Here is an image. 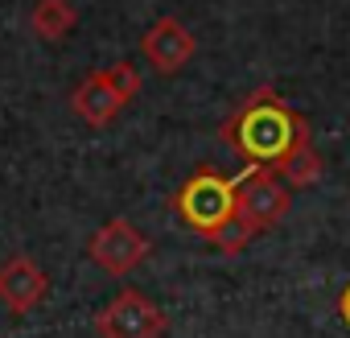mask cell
I'll return each instance as SVG.
<instances>
[{"label": "cell", "instance_id": "6da1fadb", "mask_svg": "<svg viewBox=\"0 0 350 338\" xmlns=\"http://www.w3.org/2000/svg\"><path fill=\"white\" fill-rule=\"evenodd\" d=\"M309 120L288 107L272 87L252 91L223 124V140L247 161V165H268L276 169L301 140H309Z\"/></svg>", "mask_w": 350, "mask_h": 338}, {"label": "cell", "instance_id": "7a4b0ae2", "mask_svg": "<svg viewBox=\"0 0 350 338\" xmlns=\"http://www.w3.org/2000/svg\"><path fill=\"white\" fill-rule=\"evenodd\" d=\"M235 186L239 178H223L219 169L198 165L173 194V215H178L182 227L215 244L235 223Z\"/></svg>", "mask_w": 350, "mask_h": 338}, {"label": "cell", "instance_id": "3957f363", "mask_svg": "<svg viewBox=\"0 0 350 338\" xmlns=\"http://www.w3.org/2000/svg\"><path fill=\"white\" fill-rule=\"evenodd\" d=\"M293 211V190L280 182L276 169L268 165H247L239 174V186H235V219L260 235L276 223H284V215Z\"/></svg>", "mask_w": 350, "mask_h": 338}, {"label": "cell", "instance_id": "277c9868", "mask_svg": "<svg viewBox=\"0 0 350 338\" xmlns=\"http://www.w3.org/2000/svg\"><path fill=\"white\" fill-rule=\"evenodd\" d=\"M95 330H99V338H165L169 317L140 289H120L95 313Z\"/></svg>", "mask_w": 350, "mask_h": 338}, {"label": "cell", "instance_id": "5b68a950", "mask_svg": "<svg viewBox=\"0 0 350 338\" xmlns=\"http://www.w3.org/2000/svg\"><path fill=\"white\" fill-rule=\"evenodd\" d=\"M87 256H91L103 272H111V276H128V272H136V268L144 264V256H148V239H144L128 219H107V223L87 239Z\"/></svg>", "mask_w": 350, "mask_h": 338}, {"label": "cell", "instance_id": "8992f818", "mask_svg": "<svg viewBox=\"0 0 350 338\" xmlns=\"http://www.w3.org/2000/svg\"><path fill=\"white\" fill-rule=\"evenodd\" d=\"M194 50H198V38H194L178 17L152 21V25L144 29V38H140V54H144V62H148L157 75H178V70L194 58Z\"/></svg>", "mask_w": 350, "mask_h": 338}, {"label": "cell", "instance_id": "52a82bcc", "mask_svg": "<svg viewBox=\"0 0 350 338\" xmlns=\"http://www.w3.org/2000/svg\"><path fill=\"white\" fill-rule=\"evenodd\" d=\"M46 289H50V276L33 256H9L0 264V301L13 313H29L33 305H42Z\"/></svg>", "mask_w": 350, "mask_h": 338}, {"label": "cell", "instance_id": "ba28073f", "mask_svg": "<svg viewBox=\"0 0 350 338\" xmlns=\"http://www.w3.org/2000/svg\"><path fill=\"white\" fill-rule=\"evenodd\" d=\"M124 107H128V99H124L120 87L107 79V70H91V75L75 87V95H70V112H75L87 128H107Z\"/></svg>", "mask_w": 350, "mask_h": 338}, {"label": "cell", "instance_id": "9c48e42d", "mask_svg": "<svg viewBox=\"0 0 350 338\" xmlns=\"http://www.w3.org/2000/svg\"><path fill=\"white\" fill-rule=\"evenodd\" d=\"M75 25H79V9L70 0H38L29 9V29L42 42H62L75 34Z\"/></svg>", "mask_w": 350, "mask_h": 338}, {"label": "cell", "instance_id": "30bf717a", "mask_svg": "<svg viewBox=\"0 0 350 338\" xmlns=\"http://www.w3.org/2000/svg\"><path fill=\"white\" fill-rule=\"evenodd\" d=\"M276 174H280V182L288 186V190H309V186H317L321 182V174H325V161H321V153L313 148V136L309 140H301L280 165H276Z\"/></svg>", "mask_w": 350, "mask_h": 338}, {"label": "cell", "instance_id": "8fae6325", "mask_svg": "<svg viewBox=\"0 0 350 338\" xmlns=\"http://www.w3.org/2000/svg\"><path fill=\"white\" fill-rule=\"evenodd\" d=\"M103 70H107V79H111V83L120 87V95H124L128 103H132V99L140 95L144 79H140V70H136V66H132L128 58H120V62H111V66H103Z\"/></svg>", "mask_w": 350, "mask_h": 338}, {"label": "cell", "instance_id": "7c38bea8", "mask_svg": "<svg viewBox=\"0 0 350 338\" xmlns=\"http://www.w3.org/2000/svg\"><path fill=\"white\" fill-rule=\"evenodd\" d=\"M252 239H256V235H252V231H247V227L235 219V223H231V227H227V231L215 239V248H219V252H227V256H239V252H243Z\"/></svg>", "mask_w": 350, "mask_h": 338}, {"label": "cell", "instance_id": "4fadbf2b", "mask_svg": "<svg viewBox=\"0 0 350 338\" xmlns=\"http://www.w3.org/2000/svg\"><path fill=\"white\" fill-rule=\"evenodd\" d=\"M338 317L350 326V285H346V289H342V297H338Z\"/></svg>", "mask_w": 350, "mask_h": 338}]
</instances>
